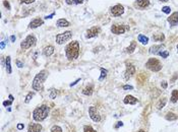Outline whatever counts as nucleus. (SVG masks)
Wrapping results in <instances>:
<instances>
[{
	"mask_svg": "<svg viewBox=\"0 0 178 132\" xmlns=\"http://www.w3.org/2000/svg\"><path fill=\"white\" fill-rule=\"evenodd\" d=\"M101 32V29L100 26H93L89 30H87L85 32V39H91V38H94V37H97Z\"/></svg>",
	"mask_w": 178,
	"mask_h": 132,
	"instance_id": "obj_9",
	"label": "nucleus"
},
{
	"mask_svg": "<svg viewBox=\"0 0 178 132\" xmlns=\"http://www.w3.org/2000/svg\"><path fill=\"white\" fill-rule=\"evenodd\" d=\"M123 125H124V123H123L122 121H118L117 123L115 124V126H114V128H115V129H118V128H120V127H122Z\"/></svg>",
	"mask_w": 178,
	"mask_h": 132,
	"instance_id": "obj_39",
	"label": "nucleus"
},
{
	"mask_svg": "<svg viewBox=\"0 0 178 132\" xmlns=\"http://www.w3.org/2000/svg\"><path fill=\"white\" fill-rule=\"evenodd\" d=\"M15 39H17L15 36H11V37H10V41L11 42H15Z\"/></svg>",
	"mask_w": 178,
	"mask_h": 132,
	"instance_id": "obj_49",
	"label": "nucleus"
},
{
	"mask_svg": "<svg viewBox=\"0 0 178 132\" xmlns=\"http://www.w3.org/2000/svg\"><path fill=\"white\" fill-rule=\"evenodd\" d=\"M136 5L141 9H144L150 5L149 0H136Z\"/></svg>",
	"mask_w": 178,
	"mask_h": 132,
	"instance_id": "obj_17",
	"label": "nucleus"
},
{
	"mask_svg": "<svg viewBox=\"0 0 178 132\" xmlns=\"http://www.w3.org/2000/svg\"><path fill=\"white\" fill-rule=\"evenodd\" d=\"M50 131L51 132H62V128L60 127L59 125H53Z\"/></svg>",
	"mask_w": 178,
	"mask_h": 132,
	"instance_id": "obj_33",
	"label": "nucleus"
},
{
	"mask_svg": "<svg viewBox=\"0 0 178 132\" xmlns=\"http://www.w3.org/2000/svg\"><path fill=\"white\" fill-rule=\"evenodd\" d=\"M145 67L153 72H158L162 69V64L157 58H150L145 63Z\"/></svg>",
	"mask_w": 178,
	"mask_h": 132,
	"instance_id": "obj_4",
	"label": "nucleus"
},
{
	"mask_svg": "<svg viewBox=\"0 0 178 132\" xmlns=\"http://www.w3.org/2000/svg\"><path fill=\"white\" fill-rule=\"evenodd\" d=\"M71 37H72V32L71 31H66L64 33L58 34L56 36V43L58 45H62V44H64L67 41H69L71 39Z\"/></svg>",
	"mask_w": 178,
	"mask_h": 132,
	"instance_id": "obj_6",
	"label": "nucleus"
},
{
	"mask_svg": "<svg viewBox=\"0 0 178 132\" xmlns=\"http://www.w3.org/2000/svg\"><path fill=\"white\" fill-rule=\"evenodd\" d=\"M177 76H178V74H177V73H175V75H174V76L172 77V79H171V82H173V81H175V79L177 78Z\"/></svg>",
	"mask_w": 178,
	"mask_h": 132,
	"instance_id": "obj_48",
	"label": "nucleus"
},
{
	"mask_svg": "<svg viewBox=\"0 0 178 132\" xmlns=\"http://www.w3.org/2000/svg\"><path fill=\"white\" fill-rule=\"evenodd\" d=\"M5 67H6V71L7 73L10 74L12 72V68H11V57L10 56H7L5 58Z\"/></svg>",
	"mask_w": 178,
	"mask_h": 132,
	"instance_id": "obj_22",
	"label": "nucleus"
},
{
	"mask_svg": "<svg viewBox=\"0 0 178 132\" xmlns=\"http://www.w3.org/2000/svg\"><path fill=\"white\" fill-rule=\"evenodd\" d=\"M8 98H9V100H10V101H12V102H13V100H14V98H13V96H12V95H9Z\"/></svg>",
	"mask_w": 178,
	"mask_h": 132,
	"instance_id": "obj_50",
	"label": "nucleus"
},
{
	"mask_svg": "<svg viewBox=\"0 0 178 132\" xmlns=\"http://www.w3.org/2000/svg\"><path fill=\"white\" fill-rule=\"evenodd\" d=\"M33 97H34V92L30 91V92L26 95V97H25V104H29V103L32 101Z\"/></svg>",
	"mask_w": 178,
	"mask_h": 132,
	"instance_id": "obj_30",
	"label": "nucleus"
},
{
	"mask_svg": "<svg viewBox=\"0 0 178 132\" xmlns=\"http://www.w3.org/2000/svg\"><path fill=\"white\" fill-rule=\"evenodd\" d=\"M57 95H58V91L57 90H51L50 91V94H49V98L50 99H55L56 97H57Z\"/></svg>",
	"mask_w": 178,
	"mask_h": 132,
	"instance_id": "obj_32",
	"label": "nucleus"
},
{
	"mask_svg": "<svg viewBox=\"0 0 178 132\" xmlns=\"http://www.w3.org/2000/svg\"><path fill=\"white\" fill-rule=\"evenodd\" d=\"M50 113V109L47 105H42L40 107H37L33 111V119L36 122H42L44 121Z\"/></svg>",
	"mask_w": 178,
	"mask_h": 132,
	"instance_id": "obj_3",
	"label": "nucleus"
},
{
	"mask_svg": "<svg viewBox=\"0 0 178 132\" xmlns=\"http://www.w3.org/2000/svg\"><path fill=\"white\" fill-rule=\"evenodd\" d=\"M136 49V41H132L130 43V45L124 49V52L127 53V54H132L133 52H134V50Z\"/></svg>",
	"mask_w": 178,
	"mask_h": 132,
	"instance_id": "obj_19",
	"label": "nucleus"
},
{
	"mask_svg": "<svg viewBox=\"0 0 178 132\" xmlns=\"http://www.w3.org/2000/svg\"><path fill=\"white\" fill-rule=\"evenodd\" d=\"M36 0H20L21 3H25V4H31V3H33Z\"/></svg>",
	"mask_w": 178,
	"mask_h": 132,
	"instance_id": "obj_43",
	"label": "nucleus"
},
{
	"mask_svg": "<svg viewBox=\"0 0 178 132\" xmlns=\"http://www.w3.org/2000/svg\"><path fill=\"white\" fill-rule=\"evenodd\" d=\"M137 40H138L139 43H142L143 45H147V44L149 43V38H148V37H145L144 35H138Z\"/></svg>",
	"mask_w": 178,
	"mask_h": 132,
	"instance_id": "obj_27",
	"label": "nucleus"
},
{
	"mask_svg": "<svg viewBox=\"0 0 178 132\" xmlns=\"http://www.w3.org/2000/svg\"><path fill=\"white\" fill-rule=\"evenodd\" d=\"M167 104V98H162V99L159 100L158 104H157V109L158 110H162L163 108L166 106Z\"/></svg>",
	"mask_w": 178,
	"mask_h": 132,
	"instance_id": "obj_24",
	"label": "nucleus"
},
{
	"mask_svg": "<svg viewBox=\"0 0 178 132\" xmlns=\"http://www.w3.org/2000/svg\"><path fill=\"white\" fill-rule=\"evenodd\" d=\"M159 1H162V2H167V1H169V0H159Z\"/></svg>",
	"mask_w": 178,
	"mask_h": 132,
	"instance_id": "obj_52",
	"label": "nucleus"
},
{
	"mask_svg": "<svg viewBox=\"0 0 178 132\" xmlns=\"http://www.w3.org/2000/svg\"><path fill=\"white\" fill-rule=\"evenodd\" d=\"M5 44H6V42H5V41L1 42V45H0V48H1V49H3V48L5 47Z\"/></svg>",
	"mask_w": 178,
	"mask_h": 132,
	"instance_id": "obj_47",
	"label": "nucleus"
},
{
	"mask_svg": "<svg viewBox=\"0 0 178 132\" xmlns=\"http://www.w3.org/2000/svg\"><path fill=\"white\" fill-rule=\"evenodd\" d=\"M137 102H138L137 99L134 98L133 96H130V95L126 96V97L123 99V103H124L125 105H136Z\"/></svg>",
	"mask_w": 178,
	"mask_h": 132,
	"instance_id": "obj_16",
	"label": "nucleus"
},
{
	"mask_svg": "<svg viewBox=\"0 0 178 132\" xmlns=\"http://www.w3.org/2000/svg\"><path fill=\"white\" fill-rule=\"evenodd\" d=\"M162 11H163L164 13H167V14H169L170 11H171V8H170L169 6H164V7L162 8Z\"/></svg>",
	"mask_w": 178,
	"mask_h": 132,
	"instance_id": "obj_36",
	"label": "nucleus"
},
{
	"mask_svg": "<svg viewBox=\"0 0 178 132\" xmlns=\"http://www.w3.org/2000/svg\"><path fill=\"white\" fill-rule=\"evenodd\" d=\"M25 128V125H24V123H18L17 125V130H23Z\"/></svg>",
	"mask_w": 178,
	"mask_h": 132,
	"instance_id": "obj_42",
	"label": "nucleus"
},
{
	"mask_svg": "<svg viewBox=\"0 0 178 132\" xmlns=\"http://www.w3.org/2000/svg\"><path fill=\"white\" fill-rule=\"evenodd\" d=\"M134 73H136V67H134V65L126 63V70H125V73H124L125 79L128 80L129 78H131V77L133 76Z\"/></svg>",
	"mask_w": 178,
	"mask_h": 132,
	"instance_id": "obj_11",
	"label": "nucleus"
},
{
	"mask_svg": "<svg viewBox=\"0 0 178 132\" xmlns=\"http://www.w3.org/2000/svg\"><path fill=\"white\" fill-rule=\"evenodd\" d=\"M42 129V125L40 123H30L28 127V132H41Z\"/></svg>",
	"mask_w": 178,
	"mask_h": 132,
	"instance_id": "obj_12",
	"label": "nucleus"
},
{
	"mask_svg": "<svg viewBox=\"0 0 178 132\" xmlns=\"http://www.w3.org/2000/svg\"><path fill=\"white\" fill-rule=\"evenodd\" d=\"M54 14H55V12H53L52 14H50V15H47V16H45V19H50V18H52V16H54Z\"/></svg>",
	"mask_w": 178,
	"mask_h": 132,
	"instance_id": "obj_46",
	"label": "nucleus"
},
{
	"mask_svg": "<svg viewBox=\"0 0 178 132\" xmlns=\"http://www.w3.org/2000/svg\"><path fill=\"white\" fill-rule=\"evenodd\" d=\"M145 79H147V75L144 74V73H141V74H138V76H137V81L139 83L144 82Z\"/></svg>",
	"mask_w": 178,
	"mask_h": 132,
	"instance_id": "obj_31",
	"label": "nucleus"
},
{
	"mask_svg": "<svg viewBox=\"0 0 178 132\" xmlns=\"http://www.w3.org/2000/svg\"><path fill=\"white\" fill-rule=\"evenodd\" d=\"M84 132H98L94 129L91 125H85L84 127Z\"/></svg>",
	"mask_w": 178,
	"mask_h": 132,
	"instance_id": "obj_34",
	"label": "nucleus"
},
{
	"mask_svg": "<svg viewBox=\"0 0 178 132\" xmlns=\"http://www.w3.org/2000/svg\"><path fill=\"white\" fill-rule=\"evenodd\" d=\"M153 39L156 42H163L165 40V36H164V34H155L153 36Z\"/></svg>",
	"mask_w": 178,
	"mask_h": 132,
	"instance_id": "obj_26",
	"label": "nucleus"
},
{
	"mask_svg": "<svg viewBox=\"0 0 178 132\" xmlns=\"http://www.w3.org/2000/svg\"><path fill=\"white\" fill-rule=\"evenodd\" d=\"M2 105H3V106H4V107H9V106H11V105H12V101H10V100H9V101H4V102H3V103H2Z\"/></svg>",
	"mask_w": 178,
	"mask_h": 132,
	"instance_id": "obj_37",
	"label": "nucleus"
},
{
	"mask_svg": "<svg viewBox=\"0 0 178 132\" xmlns=\"http://www.w3.org/2000/svg\"><path fill=\"white\" fill-rule=\"evenodd\" d=\"M66 4L68 5H72V4H82L84 2V0H65Z\"/></svg>",
	"mask_w": 178,
	"mask_h": 132,
	"instance_id": "obj_29",
	"label": "nucleus"
},
{
	"mask_svg": "<svg viewBox=\"0 0 178 132\" xmlns=\"http://www.w3.org/2000/svg\"><path fill=\"white\" fill-rule=\"evenodd\" d=\"M69 25H70V23L65 18H60L57 20V26L59 28H67Z\"/></svg>",
	"mask_w": 178,
	"mask_h": 132,
	"instance_id": "obj_20",
	"label": "nucleus"
},
{
	"mask_svg": "<svg viewBox=\"0 0 178 132\" xmlns=\"http://www.w3.org/2000/svg\"><path fill=\"white\" fill-rule=\"evenodd\" d=\"M100 70H101V75H100V77H99V81H103V80L107 77L108 70H107V69H105V68H103V67L100 68Z\"/></svg>",
	"mask_w": 178,
	"mask_h": 132,
	"instance_id": "obj_28",
	"label": "nucleus"
},
{
	"mask_svg": "<svg viewBox=\"0 0 178 132\" xmlns=\"http://www.w3.org/2000/svg\"><path fill=\"white\" fill-rule=\"evenodd\" d=\"M79 81H80V78H77V79H76V80H74L73 82L70 83V84H69V86H70V87H72V86H74V85H75L76 83L79 82Z\"/></svg>",
	"mask_w": 178,
	"mask_h": 132,
	"instance_id": "obj_45",
	"label": "nucleus"
},
{
	"mask_svg": "<svg viewBox=\"0 0 178 132\" xmlns=\"http://www.w3.org/2000/svg\"><path fill=\"white\" fill-rule=\"evenodd\" d=\"M79 43L77 41L70 42L65 48V56L69 61H73L79 56Z\"/></svg>",
	"mask_w": 178,
	"mask_h": 132,
	"instance_id": "obj_1",
	"label": "nucleus"
},
{
	"mask_svg": "<svg viewBox=\"0 0 178 132\" xmlns=\"http://www.w3.org/2000/svg\"><path fill=\"white\" fill-rule=\"evenodd\" d=\"M15 63H17V66L18 67V68H23V67H24V63H23L20 60H18V59L15 61Z\"/></svg>",
	"mask_w": 178,
	"mask_h": 132,
	"instance_id": "obj_41",
	"label": "nucleus"
},
{
	"mask_svg": "<svg viewBox=\"0 0 178 132\" xmlns=\"http://www.w3.org/2000/svg\"><path fill=\"white\" fill-rule=\"evenodd\" d=\"M170 101H171L173 104H175V103L178 101V90H174V91H172Z\"/></svg>",
	"mask_w": 178,
	"mask_h": 132,
	"instance_id": "obj_25",
	"label": "nucleus"
},
{
	"mask_svg": "<svg viewBox=\"0 0 178 132\" xmlns=\"http://www.w3.org/2000/svg\"><path fill=\"white\" fill-rule=\"evenodd\" d=\"M161 86H162V89H164V90H166L167 87H168V82L166 81V80H163L161 82Z\"/></svg>",
	"mask_w": 178,
	"mask_h": 132,
	"instance_id": "obj_40",
	"label": "nucleus"
},
{
	"mask_svg": "<svg viewBox=\"0 0 178 132\" xmlns=\"http://www.w3.org/2000/svg\"><path fill=\"white\" fill-rule=\"evenodd\" d=\"M163 50H164V46H163V45H155V46H152V47L149 49V52H150V54L158 55Z\"/></svg>",
	"mask_w": 178,
	"mask_h": 132,
	"instance_id": "obj_14",
	"label": "nucleus"
},
{
	"mask_svg": "<svg viewBox=\"0 0 178 132\" xmlns=\"http://www.w3.org/2000/svg\"><path fill=\"white\" fill-rule=\"evenodd\" d=\"M168 23H169L171 25H178V11H176V12H173L171 15H170V17H168Z\"/></svg>",
	"mask_w": 178,
	"mask_h": 132,
	"instance_id": "obj_15",
	"label": "nucleus"
},
{
	"mask_svg": "<svg viewBox=\"0 0 178 132\" xmlns=\"http://www.w3.org/2000/svg\"><path fill=\"white\" fill-rule=\"evenodd\" d=\"M136 132H145V130H144V129H141V130H138V131H136Z\"/></svg>",
	"mask_w": 178,
	"mask_h": 132,
	"instance_id": "obj_51",
	"label": "nucleus"
},
{
	"mask_svg": "<svg viewBox=\"0 0 178 132\" xmlns=\"http://www.w3.org/2000/svg\"><path fill=\"white\" fill-rule=\"evenodd\" d=\"M3 4H4V6L8 9V10L10 9V4H9V2L7 0H3Z\"/></svg>",
	"mask_w": 178,
	"mask_h": 132,
	"instance_id": "obj_44",
	"label": "nucleus"
},
{
	"mask_svg": "<svg viewBox=\"0 0 178 132\" xmlns=\"http://www.w3.org/2000/svg\"><path fill=\"white\" fill-rule=\"evenodd\" d=\"M127 30H129V26L123 25H113L111 26V32L115 35H122L125 33Z\"/></svg>",
	"mask_w": 178,
	"mask_h": 132,
	"instance_id": "obj_8",
	"label": "nucleus"
},
{
	"mask_svg": "<svg viewBox=\"0 0 178 132\" xmlns=\"http://www.w3.org/2000/svg\"><path fill=\"white\" fill-rule=\"evenodd\" d=\"M176 49H177V53H178V45L176 46Z\"/></svg>",
	"mask_w": 178,
	"mask_h": 132,
	"instance_id": "obj_53",
	"label": "nucleus"
},
{
	"mask_svg": "<svg viewBox=\"0 0 178 132\" xmlns=\"http://www.w3.org/2000/svg\"><path fill=\"white\" fill-rule=\"evenodd\" d=\"M48 71L46 69L41 70L38 74H36V76L33 79V83H32V87L33 90L36 91H41L43 90V86H44V82L48 76Z\"/></svg>",
	"mask_w": 178,
	"mask_h": 132,
	"instance_id": "obj_2",
	"label": "nucleus"
},
{
	"mask_svg": "<svg viewBox=\"0 0 178 132\" xmlns=\"http://www.w3.org/2000/svg\"><path fill=\"white\" fill-rule=\"evenodd\" d=\"M89 115H90V118L96 123H99L101 121V115H100L99 111L97 110V108L94 106H91L89 108Z\"/></svg>",
	"mask_w": 178,
	"mask_h": 132,
	"instance_id": "obj_7",
	"label": "nucleus"
},
{
	"mask_svg": "<svg viewBox=\"0 0 178 132\" xmlns=\"http://www.w3.org/2000/svg\"><path fill=\"white\" fill-rule=\"evenodd\" d=\"M54 53V47L53 46H46L44 50H43V54H44V56H46V57H50L51 55Z\"/></svg>",
	"mask_w": 178,
	"mask_h": 132,
	"instance_id": "obj_18",
	"label": "nucleus"
},
{
	"mask_svg": "<svg viewBox=\"0 0 178 132\" xmlns=\"http://www.w3.org/2000/svg\"><path fill=\"white\" fill-rule=\"evenodd\" d=\"M165 119L167 121H175L178 119V116L176 114H174L173 112H168L166 115H165Z\"/></svg>",
	"mask_w": 178,
	"mask_h": 132,
	"instance_id": "obj_23",
	"label": "nucleus"
},
{
	"mask_svg": "<svg viewBox=\"0 0 178 132\" xmlns=\"http://www.w3.org/2000/svg\"><path fill=\"white\" fill-rule=\"evenodd\" d=\"M83 95H85V96H92L94 92V86L91 84V85H87L85 89L83 90Z\"/></svg>",
	"mask_w": 178,
	"mask_h": 132,
	"instance_id": "obj_21",
	"label": "nucleus"
},
{
	"mask_svg": "<svg viewBox=\"0 0 178 132\" xmlns=\"http://www.w3.org/2000/svg\"><path fill=\"white\" fill-rule=\"evenodd\" d=\"M123 90L124 91H131V90H133V86L129 85V84H125V85H123Z\"/></svg>",
	"mask_w": 178,
	"mask_h": 132,
	"instance_id": "obj_38",
	"label": "nucleus"
},
{
	"mask_svg": "<svg viewBox=\"0 0 178 132\" xmlns=\"http://www.w3.org/2000/svg\"><path fill=\"white\" fill-rule=\"evenodd\" d=\"M110 12L111 14L114 15V16H120V15L123 14V12H124V7H123L121 4L114 5L113 7L110 8Z\"/></svg>",
	"mask_w": 178,
	"mask_h": 132,
	"instance_id": "obj_10",
	"label": "nucleus"
},
{
	"mask_svg": "<svg viewBox=\"0 0 178 132\" xmlns=\"http://www.w3.org/2000/svg\"><path fill=\"white\" fill-rule=\"evenodd\" d=\"M37 43V38L35 35H29L24 41L20 43V48L23 50H28L32 47H34Z\"/></svg>",
	"mask_w": 178,
	"mask_h": 132,
	"instance_id": "obj_5",
	"label": "nucleus"
},
{
	"mask_svg": "<svg viewBox=\"0 0 178 132\" xmlns=\"http://www.w3.org/2000/svg\"><path fill=\"white\" fill-rule=\"evenodd\" d=\"M159 56H161L162 58H168V56H169V52L167 51V50H163V51H161L159 54H158Z\"/></svg>",
	"mask_w": 178,
	"mask_h": 132,
	"instance_id": "obj_35",
	"label": "nucleus"
},
{
	"mask_svg": "<svg viewBox=\"0 0 178 132\" xmlns=\"http://www.w3.org/2000/svg\"><path fill=\"white\" fill-rule=\"evenodd\" d=\"M43 24H44V20L38 17V18H35V19H33V20L30 23L29 28H30V29H37V28H39V26L43 25Z\"/></svg>",
	"mask_w": 178,
	"mask_h": 132,
	"instance_id": "obj_13",
	"label": "nucleus"
}]
</instances>
